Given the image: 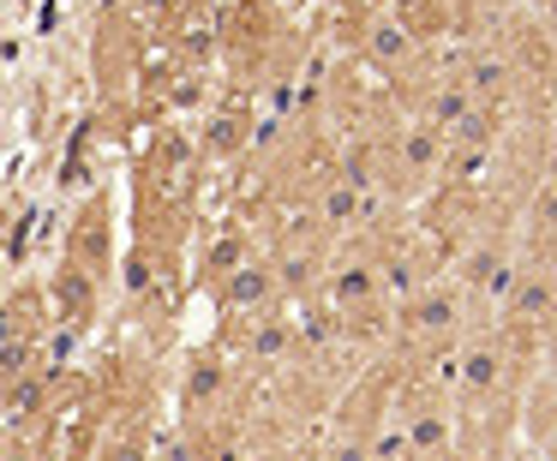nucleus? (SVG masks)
Masks as SVG:
<instances>
[{"label":"nucleus","instance_id":"nucleus-1","mask_svg":"<svg viewBox=\"0 0 557 461\" xmlns=\"http://www.w3.org/2000/svg\"><path fill=\"white\" fill-rule=\"evenodd\" d=\"M504 384H509V348H504V336H468L461 341V353H456V396H461V408H492L497 396H504Z\"/></svg>","mask_w":557,"mask_h":461},{"label":"nucleus","instance_id":"nucleus-2","mask_svg":"<svg viewBox=\"0 0 557 461\" xmlns=\"http://www.w3.org/2000/svg\"><path fill=\"white\" fill-rule=\"evenodd\" d=\"M504 324L509 329H545V324H557V270L545 264H521V276H516V288H509V300H504Z\"/></svg>","mask_w":557,"mask_h":461},{"label":"nucleus","instance_id":"nucleus-3","mask_svg":"<svg viewBox=\"0 0 557 461\" xmlns=\"http://www.w3.org/2000/svg\"><path fill=\"white\" fill-rule=\"evenodd\" d=\"M401 329H408V341H420V348L456 341L461 336V294L456 288H420L408 300V312H401Z\"/></svg>","mask_w":557,"mask_h":461},{"label":"nucleus","instance_id":"nucleus-4","mask_svg":"<svg viewBox=\"0 0 557 461\" xmlns=\"http://www.w3.org/2000/svg\"><path fill=\"white\" fill-rule=\"evenodd\" d=\"M401 449H408L413 461H456V413L449 408H432V401H420V408L401 413Z\"/></svg>","mask_w":557,"mask_h":461},{"label":"nucleus","instance_id":"nucleus-5","mask_svg":"<svg viewBox=\"0 0 557 461\" xmlns=\"http://www.w3.org/2000/svg\"><path fill=\"white\" fill-rule=\"evenodd\" d=\"M270 300H276V270L270 264L228 270V282H222V306H228V312H264Z\"/></svg>","mask_w":557,"mask_h":461},{"label":"nucleus","instance_id":"nucleus-6","mask_svg":"<svg viewBox=\"0 0 557 461\" xmlns=\"http://www.w3.org/2000/svg\"><path fill=\"white\" fill-rule=\"evenodd\" d=\"M444 145L449 138L437 133L432 121H413L408 133H401V174H408V180H432V174L444 169Z\"/></svg>","mask_w":557,"mask_h":461},{"label":"nucleus","instance_id":"nucleus-7","mask_svg":"<svg viewBox=\"0 0 557 461\" xmlns=\"http://www.w3.org/2000/svg\"><path fill=\"white\" fill-rule=\"evenodd\" d=\"M318 222H324V228H354V222H366V186L348 180V174L324 180V192H318Z\"/></svg>","mask_w":557,"mask_h":461},{"label":"nucleus","instance_id":"nucleus-8","mask_svg":"<svg viewBox=\"0 0 557 461\" xmlns=\"http://www.w3.org/2000/svg\"><path fill=\"white\" fill-rule=\"evenodd\" d=\"M366 54H372V66H408L413 61V30L401 25V18H377V25L366 30Z\"/></svg>","mask_w":557,"mask_h":461},{"label":"nucleus","instance_id":"nucleus-9","mask_svg":"<svg viewBox=\"0 0 557 461\" xmlns=\"http://www.w3.org/2000/svg\"><path fill=\"white\" fill-rule=\"evenodd\" d=\"M473 102H480V97H473V90L461 85V78H449V85H437V90H432V102H425V121H432L437 133L449 138V126H456L461 114L473 109Z\"/></svg>","mask_w":557,"mask_h":461},{"label":"nucleus","instance_id":"nucleus-10","mask_svg":"<svg viewBox=\"0 0 557 461\" xmlns=\"http://www.w3.org/2000/svg\"><path fill=\"white\" fill-rule=\"evenodd\" d=\"M372 288H377V282H372V270H366V264H336V270H330V300H336V306L372 300Z\"/></svg>","mask_w":557,"mask_h":461},{"label":"nucleus","instance_id":"nucleus-11","mask_svg":"<svg viewBox=\"0 0 557 461\" xmlns=\"http://www.w3.org/2000/svg\"><path fill=\"white\" fill-rule=\"evenodd\" d=\"M528 228L540 234V240H557V174L533 192V204H528Z\"/></svg>","mask_w":557,"mask_h":461},{"label":"nucleus","instance_id":"nucleus-12","mask_svg":"<svg viewBox=\"0 0 557 461\" xmlns=\"http://www.w3.org/2000/svg\"><path fill=\"white\" fill-rule=\"evenodd\" d=\"M485 138H492V109H485V102H473V109L449 126V145H485Z\"/></svg>","mask_w":557,"mask_h":461},{"label":"nucleus","instance_id":"nucleus-13","mask_svg":"<svg viewBox=\"0 0 557 461\" xmlns=\"http://www.w3.org/2000/svg\"><path fill=\"white\" fill-rule=\"evenodd\" d=\"M330 461H377V449L366 444V437H336V449H330Z\"/></svg>","mask_w":557,"mask_h":461},{"label":"nucleus","instance_id":"nucleus-14","mask_svg":"<svg viewBox=\"0 0 557 461\" xmlns=\"http://www.w3.org/2000/svg\"><path fill=\"white\" fill-rule=\"evenodd\" d=\"M533 396H540V401H545V408H552V413H557V360H552V365H545V377H540V389H533Z\"/></svg>","mask_w":557,"mask_h":461},{"label":"nucleus","instance_id":"nucleus-15","mask_svg":"<svg viewBox=\"0 0 557 461\" xmlns=\"http://www.w3.org/2000/svg\"><path fill=\"white\" fill-rule=\"evenodd\" d=\"M216 389V365H205V372H193V396H210Z\"/></svg>","mask_w":557,"mask_h":461},{"label":"nucleus","instance_id":"nucleus-16","mask_svg":"<svg viewBox=\"0 0 557 461\" xmlns=\"http://www.w3.org/2000/svg\"><path fill=\"white\" fill-rule=\"evenodd\" d=\"M545 264H552V270H557V240H545Z\"/></svg>","mask_w":557,"mask_h":461},{"label":"nucleus","instance_id":"nucleus-17","mask_svg":"<svg viewBox=\"0 0 557 461\" xmlns=\"http://www.w3.org/2000/svg\"><path fill=\"white\" fill-rule=\"evenodd\" d=\"M509 461H540V456H509Z\"/></svg>","mask_w":557,"mask_h":461},{"label":"nucleus","instance_id":"nucleus-18","mask_svg":"<svg viewBox=\"0 0 557 461\" xmlns=\"http://www.w3.org/2000/svg\"><path fill=\"white\" fill-rule=\"evenodd\" d=\"M456 461H485V456H456Z\"/></svg>","mask_w":557,"mask_h":461},{"label":"nucleus","instance_id":"nucleus-19","mask_svg":"<svg viewBox=\"0 0 557 461\" xmlns=\"http://www.w3.org/2000/svg\"><path fill=\"white\" fill-rule=\"evenodd\" d=\"M533 7H557V0H533Z\"/></svg>","mask_w":557,"mask_h":461}]
</instances>
